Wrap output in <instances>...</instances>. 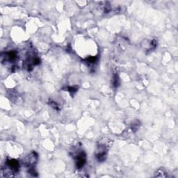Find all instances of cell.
I'll list each match as a JSON object with an SVG mask.
<instances>
[{
	"label": "cell",
	"mask_w": 178,
	"mask_h": 178,
	"mask_svg": "<svg viewBox=\"0 0 178 178\" xmlns=\"http://www.w3.org/2000/svg\"><path fill=\"white\" fill-rule=\"evenodd\" d=\"M50 105L52 106V107H54V109H58V106H57V104L54 102V101H51L50 102Z\"/></svg>",
	"instance_id": "cell-9"
},
{
	"label": "cell",
	"mask_w": 178,
	"mask_h": 178,
	"mask_svg": "<svg viewBox=\"0 0 178 178\" xmlns=\"http://www.w3.org/2000/svg\"><path fill=\"white\" fill-rule=\"evenodd\" d=\"M113 85L114 87H118L119 86V78L117 74H115L113 78Z\"/></svg>",
	"instance_id": "cell-6"
},
{
	"label": "cell",
	"mask_w": 178,
	"mask_h": 178,
	"mask_svg": "<svg viewBox=\"0 0 178 178\" xmlns=\"http://www.w3.org/2000/svg\"><path fill=\"white\" fill-rule=\"evenodd\" d=\"M86 156L84 152H80L78 155H76L75 164H76V167L78 169L82 168L86 164Z\"/></svg>",
	"instance_id": "cell-3"
},
{
	"label": "cell",
	"mask_w": 178,
	"mask_h": 178,
	"mask_svg": "<svg viewBox=\"0 0 178 178\" xmlns=\"http://www.w3.org/2000/svg\"><path fill=\"white\" fill-rule=\"evenodd\" d=\"M139 127H140V121H138V120L134 121L132 124V129L134 132H136L137 130L138 129Z\"/></svg>",
	"instance_id": "cell-5"
},
{
	"label": "cell",
	"mask_w": 178,
	"mask_h": 178,
	"mask_svg": "<svg viewBox=\"0 0 178 178\" xmlns=\"http://www.w3.org/2000/svg\"><path fill=\"white\" fill-rule=\"evenodd\" d=\"M106 155H107L106 146H105V145H99L96 152L97 159L100 162H102L106 159Z\"/></svg>",
	"instance_id": "cell-2"
},
{
	"label": "cell",
	"mask_w": 178,
	"mask_h": 178,
	"mask_svg": "<svg viewBox=\"0 0 178 178\" xmlns=\"http://www.w3.org/2000/svg\"><path fill=\"white\" fill-rule=\"evenodd\" d=\"M77 88H74V87H68V91L70 92L71 94H74V93H76L77 91Z\"/></svg>",
	"instance_id": "cell-8"
},
{
	"label": "cell",
	"mask_w": 178,
	"mask_h": 178,
	"mask_svg": "<svg viewBox=\"0 0 178 178\" xmlns=\"http://www.w3.org/2000/svg\"><path fill=\"white\" fill-rule=\"evenodd\" d=\"M96 60H97V57H90L87 59L86 61L88 63H95Z\"/></svg>",
	"instance_id": "cell-7"
},
{
	"label": "cell",
	"mask_w": 178,
	"mask_h": 178,
	"mask_svg": "<svg viewBox=\"0 0 178 178\" xmlns=\"http://www.w3.org/2000/svg\"><path fill=\"white\" fill-rule=\"evenodd\" d=\"M20 168L19 162L15 159L8 160L5 163V167L3 169L5 176H13L18 173Z\"/></svg>",
	"instance_id": "cell-1"
},
{
	"label": "cell",
	"mask_w": 178,
	"mask_h": 178,
	"mask_svg": "<svg viewBox=\"0 0 178 178\" xmlns=\"http://www.w3.org/2000/svg\"><path fill=\"white\" fill-rule=\"evenodd\" d=\"M18 58V54L15 51H9L7 52H5L4 56H2V63L9 62L13 63Z\"/></svg>",
	"instance_id": "cell-4"
}]
</instances>
